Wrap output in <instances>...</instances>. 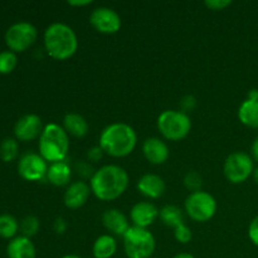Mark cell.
Returning <instances> with one entry per match:
<instances>
[{
  "mask_svg": "<svg viewBox=\"0 0 258 258\" xmlns=\"http://www.w3.org/2000/svg\"><path fill=\"white\" fill-rule=\"evenodd\" d=\"M90 186L96 198L111 202L120 198L128 186V174L123 168L113 164L101 166L91 178Z\"/></svg>",
  "mask_w": 258,
  "mask_h": 258,
  "instance_id": "1",
  "label": "cell"
},
{
  "mask_svg": "<svg viewBox=\"0 0 258 258\" xmlns=\"http://www.w3.org/2000/svg\"><path fill=\"white\" fill-rule=\"evenodd\" d=\"M138 143V135L130 125L115 122L103 128L100 136V146L103 153L113 158L130 155Z\"/></svg>",
  "mask_w": 258,
  "mask_h": 258,
  "instance_id": "2",
  "label": "cell"
},
{
  "mask_svg": "<svg viewBox=\"0 0 258 258\" xmlns=\"http://www.w3.org/2000/svg\"><path fill=\"white\" fill-rule=\"evenodd\" d=\"M44 47L52 58L66 60L77 52V35L70 25L64 23H53L44 32Z\"/></svg>",
  "mask_w": 258,
  "mask_h": 258,
  "instance_id": "3",
  "label": "cell"
},
{
  "mask_svg": "<svg viewBox=\"0 0 258 258\" xmlns=\"http://www.w3.org/2000/svg\"><path fill=\"white\" fill-rule=\"evenodd\" d=\"M70 150L68 134L58 123H48L39 136V154L44 160L52 163L64 161Z\"/></svg>",
  "mask_w": 258,
  "mask_h": 258,
  "instance_id": "4",
  "label": "cell"
},
{
  "mask_svg": "<svg viewBox=\"0 0 258 258\" xmlns=\"http://www.w3.org/2000/svg\"><path fill=\"white\" fill-rule=\"evenodd\" d=\"M155 246V238L148 228L133 226L123 236V248L128 258H150Z\"/></svg>",
  "mask_w": 258,
  "mask_h": 258,
  "instance_id": "5",
  "label": "cell"
},
{
  "mask_svg": "<svg viewBox=\"0 0 258 258\" xmlns=\"http://www.w3.org/2000/svg\"><path fill=\"white\" fill-rule=\"evenodd\" d=\"M158 128L161 135L171 141H179L190 133L191 121L183 111L166 110L159 115Z\"/></svg>",
  "mask_w": 258,
  "mask_h": 258,
  "instance_id": "6",
  "label": "cell"
},
{
  "mask_svg": "<svg viewBox=\"0 0 258 258\" xmlns=\"http://www.w3.org/2000/svg\"><path fill=\"white\" fill-rule=\"evenodd\" d=\"M184 208L193 221L204 223L211 221L216 214L217 201L207 191L198 190L189 194L184 203Z\"/></svg>",
  "mask_w": 258,
  "mask_h": 258,
  "instance_id": "7",
  "label": "cell"
},
{
  "mask_svg": "<svg viewBox=\"0 0 258 258\" xmlns=\"http://www.w3.org/2000/svg\"><path fill=\"white\" fill-rule=\"evenodd\" d=\"M224 176L232 184H241L253 174V159L242 151H236L227 156L223 166Z\"/></svg>",
  "mask_w": 258,
  "mask_h": 258,
  "instance_id": "8",
  "label": "cell"
},
{
  "mask_svg": "<svg viewBox=\"0 0 258 258\" xmlns=\"http://www.w3.org/2000/svg\"><path fill=\"white\" fill-rule=\"evenodd\" d=\"M38 30L32 23L18 22L10 25L5 33V42L13 52H23L34 44Z\"/></svg>",
  "mask_w": 258,
  "mask_h": 258,
  "instance_id": "9",
  "label": "cell"
},
{
  "mask_svg": "<svg viewBox=\"0 0 258 258\" xmlns=\"http://www.w3.org/2000/svg\"><path fill=\"white\" fill-rule=\"evenodd\" d=\"M48 164L40 154L27 153L20 158L18 163V173L28 181L42 180L47 176Z\"/></svg>",
  "mask_w": 258,
  "mask_h": 258,
  "instance_id": "10",
  "label": "cell"
},
{
  "mask_svg": "<svg viewBox=\"0 0 258 258\" xmlns=\"http://www.w3.org/2000/svg\"><path fill=\"white\" fill-rule=\"evenodd\" d=\"M90 23L102 34H115L122 24L120 14L108 7H98L93 9L90 15Z\"/></svg>",
  "mask_w": 258,
  "mask_h": 258,
  "instance_id": "11",
  "label": "cell"
},
{
  "mask_svg": "<svg viewBox=\"0 0 258 258\" xmlns=\"http://www.w3.org/2000/svg\"><path fill=\"white\" fill-rule=\"evenodd\" d=\"M42 118L35 113H28L22 116L15 122L14 134L17 139L22 141H30L39 138L43 133Z\"/></svg>",
  "mask_w": 258,
  "mask_h": 258,
  "instance_id": "12",
  "label": "cell"
},
{
  "mask_svg": "<svg viewBox=\"0 0 258 258\" xmlns=\"http://www.w3.org/2000/svg\"><path fill=\"white\" fill-rule=\"evenodd\" d=\"M159 213L160 211L150 202H139L131 208L130 218L135 227L148 228L158 219Z\"/></svg>",
  "mask_w": 258,
  "mask_h": 258,
  "instance_id": "13",
  "label": "cell"
},
{
  "mask_svg": "<svg viewBox=\"0 0 258 258\" xmlns=\"http://www.w3.org/2000/svg\"><path fill=\"white\" fill-rule=\"evenodd\" d=\"M143 153L146 160L154 165L164 164L170 155L168 145L159 138L146 139L143 144Z\"/></svg>",
  "mask_w": 258,
  "mask_h": 258,
  "instance_id": "14",
  "label": "cell"
},
{
  "mask_svg": "<svg viewBox=\"0 0 258 258\" xmlns=\"http://www.w3.org/2000/svg\"><path fill=\"white\" fill-rule=\"evenodd\" d=\"M91 186L86 181H75L70 184L64 193V204L70 209H78L87 203L91 194Z\"/></svg>",
  "mask_w": 258,
  "mask_h": 258,
  "instance_id": "15",
  "label": "cell"
},
{
  "mask_svg": "<svg viewBox=\"0 0 258 258\" xmlns=\"http://www.w3.org/2000/svg\"><path fill=\"white\" fill-rule=\"evenodd\" d=\"M102 224L108 232L115 236H125L130 228V223L125 214L118 209H107L102 214Z\"/></svg>",
  "mask_w": 258,
  "mask_h": 258,
  "instance_id": "16",
  "label": "cell"
},
{
  "mask_svg": "<svg viewBox=\"0 0 258 258\" xmlns=\"http://www.w3.org/2000/svg\"><path fill=\"white\" fill-rule=\"evenodd\" d=\"M138 190L148 198L158 199L164 196L166 185L161 176L156 175V174H145L139 179Z\"/></svg>",
  "mask_w": 258,
  "mask_h": 258,
  "instance_id": "17",
  "label": "cell"
},
{
  "mask_svg": "<svg viewBox=\"0 0 258 258\" xmlns=\"http://www.w3.org/2000/svg\"><path fill=\"white\" fill-rule=\"evenodd\" d=\"M9 258H35V247L30 238L19 236L13 238L8 244Z\"/></svg>",
  "mask_w": 258,
  "mask_h": 258,
  "instance_id": "18",
  "label": "cell"
},
{
  "mask_svg": "<svg viewBox=\"0 0 258 258\" xmlns=\"http://www.w3.org/2000/svg\"><path fill=\"white\" fill-rule=\"evenodd\" d=\"M72 176V170L71 166L66 161H58V163H52L48 168L47 176L50 184L55 186H64L68 185Z\"/></svg>",
  "mask_w": 258,
  "mask_h": 258,
  "instance_id": "19",
  "label": "cell"
},
{
  "mask_svg": "<svg viewBox=\"0 0 258 258\" xmlns=\"http://www.w3.org/2000/svg\"><path fill=\"white\" fill-rule=\"evenodd\" d=\"M63 128L67 131L70 135L76 138H83L88 134L90 126L87 120L80 113H67L63 118Z\"/></svg>",
  "mask_w": 258,
  "mask_h": 258,
  "instance_id": "20",
  "label": "cell"
},
{
  "mask_svg": "<svg viewBox=\"0 0 258 258\" xmlns=\"http://www.w3.org/2000/svg\"><path fill=\"white\" fill-rule=\"evenodd\" d=\"M238 118L247 127L258 128V101L244 100L238 108Z\"/></svg>",
  "mask_w": 258,
  "mask_h": 258,
  "instance_id": "21",
  "label": "cell"
},
{
  "mask_svg": "<svg viewBox=\"0 0 258 258\" xmlns=\"http://www.w3.org/2000/svg\"><path fill=\"white\" fill-rule=\"evenodd\" d=\"M117 243L111 234L100 236L93 243V256L95 258H111L116 253Z\"/></svg>",
  "mask_w": 258,
  "mask_h": 258,
  "instance_id": "22",
  "label": "cell"
},
{
  "mask_svg": "<svg viewBox=\"0 0 258 258\" xmlns=\"http://www.w3.org/2000/svg\"><path fill=\"white\" fill-rule=\"evenodd\" d=\"M159 217H160L161 222H163L165 226L171 227V228H174V229H175L176 227L184 224L183 211H181V209L176 206L168 204V206L163 207V208L160 209Z\"/></svg>",
  "mask_w": 258,
  "mask_h": 258,
  "instance_id": "23",
  "label": "cell"
},
{
  "mask_svg": "<svg viewBox=\"0 0 258 258\" xmlns=\"http://www.w3.org/2000/svg\"><path fill=\"white\" fill-rule=\"evenodd\" d=\"M19 223L10 214H0V236L4 238H12L17 234Z\"/></svg>",
  "mask_w": 258,
  "mask_h": 258,
  "instance_id": "24",
  "label": "cell"
},
{
  "mask_svg": "<svg viewBox=\"0 0 258 258\" xmlns=\"http://www.w3.org/2000/svg\"><path fill=\"white\" fill-rule=\"evenodd\" d=\"M18 151H19V145H18L15 139L8 138L3 140V143L0 144V158L4 161H7V163L13 161L17 158Z\"/></svg>",
  "mask_w": 258,
  "mask_h": 258,
  "instance_id": "25",
  "label": "cell"
},
{
  "mask_svg": "<svg viewBox=\"0 0 258 258\" xmlns=\"http://www.w3.org/2000/svg\"><path fill=\"white\" fill-rule=\"evenodd\" d=\"M39 219L34 216H27L25 218L22 219L19 224V229L23 233V236L30 238L32 236H35L39 231Z\"/></svg>",
  "mask_w": 258,
  "mask_h": 258,
  "instance_id": "26",
  "label": "cell"
},
{
  "mask_svg": "<svg viewBox=\"0 0 258 258\" xmlns=\"http://www.w3.org/2000/svg\"><path fill=\"white\" fill-rule=\"evenodd\" d=\"M18 58L13 50L0 52V73H10L17 67Z\"/></svg>",
  "mask_w": 258,
  "mask_h": 258,
  "instance_id": "27",
  "label": "cell"
},
{
  "mask_svg": "<svg viewBox=\"0 0 258 258\" xmlns=\"http://www.w3.org/2000/svg\"><path fill=\"white\" fill-rule=\"evenodd\" d=\"M184 184L189 190H191V193L201 190L202 176L197 171H189L184 178Z\"/></svg>",
  "mask_w": 258,
  "mask_h": 258,
  "instance_id": "28",
  "label": "cell"
},
{
  "mask_svg": "<svg viewBox=\"0 0 258 258\" xmlns=\"http://www.w3.org/2000/svg\"><path fill=\"white\" fill-rule=\"evenodd\" d=\"M174 236H175L176 241L180 242V243H188V242L191 241V237H193V234H191L190 228H189V227L184 223L174 229Z\"/></svg>",
  "mask_w": 258,
  "mask_h": 258,
  "instance_id": "29",
  "label": "cell"
},
{
  "mask_svg": "<svg viewBox=\"0 0 258 258\" xmlns=\"http://www.w3.org/2000/svg\"><path fill=\"white\" fill-rule=\"evenodd\" d=\"M231 4V0H207L206 2V7L212 10H223Z\"/></svg>",
  "mask_w": 258,
  "mask_h": 258,
  "instance_id": "30",
  "label": "cell"
},
{
  "mask_svg": "<svg viewBox=\"0 0 258 258\" xmlns=\"http://www.w3.org/2000/svg\"><path fill=\"white\" fill-rule=\"evenodd\" d=\"M248 237L249 239H251L252 243L258 247V216L256 218H253V221H252L251 224H249Z\"/></svg>",
  "mask_w": 258,
  "mask_h": 258,
  "instance_id": "31",
  "label": "cell"
},
{
  "mask_svg": "<svg viewBox=\"0 0 258 258\" xmlns=\"http://www.w3.org/2000/svg\"><path fill=\"white\" fill-rule=\"evenodd\" d=\"M76 168H77L78 174H80V175H82V176H85V178H92L93 174H95L92 166H91L90 164L85 163V161L77 164V165H76Z\"/></svg>",
  "mask_w": 258,
  "mask_h": 258,
  "instance_id": "32",
  "label": "cell"
},
{
  "mask_svg": "<svg viewBox=\"0 0 258 258\" xmlns=\"http://www.w3.org/2000/svg\"><path fill=\"white\" fill-rule=\"evenodd\" d=\"M102 156H103V150L101 149L100 145L93 146V148H91L87 153L88 160L92 161V163H97L100 159H102Z\"/></svg>",
  "mask_w": 258,
  "mask_h": 258,
  "instance_id": "33",
  "label": "cell"
},
{
  "mask_svg": "<svg viewBox=\"0 0 258 258\" xmlns=\"http://www.w3.org/2000/svg\"><path fill=\"white\" fill-rule=\"evenodd\" d=\"M196 103H197V101L193 96H185V97H184L180 102L181 108H183V112L186 113V111L193 110L194 106H196Z\"/></svg>",
  "mask_w": 258,
  "mask_h": 258,
  "instance_id": "34",
  "label": "cell"
},
{
  "mask_svg": "<svg viewBox=\"0 0 258 258\" xmlns=\"http://www.w3.org/2000/svg\"><path fill=\"white\" fill-rule=\"evenodd\" d=\"M53 228H54V232L57 234H63L67 231V222H66V219L62 218V217H58L54 221Z\"/></svg>",
  "mask_w": 258,
  "mask_h": 258,
  "instance_id": "35",
  "label": "cell"
},
{
  "mask_svg": "<svg viewBox=\"0 0 258 258\" xmlns=\"http://www.w3.org/2000/svg\"><path fill=\"white\" fill-rule=\"evenodd\" d=\"M68 4L72 5V7H86V5L92 4L91 0H71L68 2Z\"/></svg>",
  "mask_w": 258,
  "mask_h": 258,
  "instance_id": "36",
  "label": "cell"
},
{
  "mask_svg": "<svg viewBox=\"0 0 258 258\" xmlns=\"http://www.w3.org/2000/svg\"><path fill=\"white\" fill-rule=\"evenodd\" d=\"M251 154H252V159H253V160L258 161V138L254 139L253 144H252Z\"/></svg>",
  "mask_w": 258,
  "mask_h": 258,
  "instance_id": "37",
  "label": "cell"
},
{
  "mask_svg": "<svg viewBox=\"0 0 258 258\" xmlns=\"http://www.w3.org/2000/svg\"><path fill=\"white\" fill-rule=\"evenodd\" d=\"M174 258H194V256L190 253H185V252H183V253H178Z\"/></svg>",
  "mask_w": 258,
  "mask_h": 258,
  "instance_id": "38",
  "label": "cell"
},
{
  "mask_svg": "<svg viewBox=\"0 0 258 258\" xmlns=\"http://www.w3.org/2000/svg\"><path fill=\"white\" fill-rule=\"evenodd\" d=\"M252 175H253V179H254V181H256V184H258V168L254 169V171Z\"/></svg>",
  "mask_w": 258,
  "mask_h": 258,
  "instance_id": "39",
  "label": "cell"
},
{
  "mask_svg": "<svg viewBox=\"0 0 258 258\" xmlns=\"http://www.w3.org/2000/svg\"><path fill=\"white\" fill-rule=\"evenodd\" d=\"M63 258H81L80 256H76V254H68V256H64Z\"/></svg>",
  "mask_w": 258,
  "mask_h": 258,
  "instance_id": "40",
  "label": "cell"
}]
</instances>
